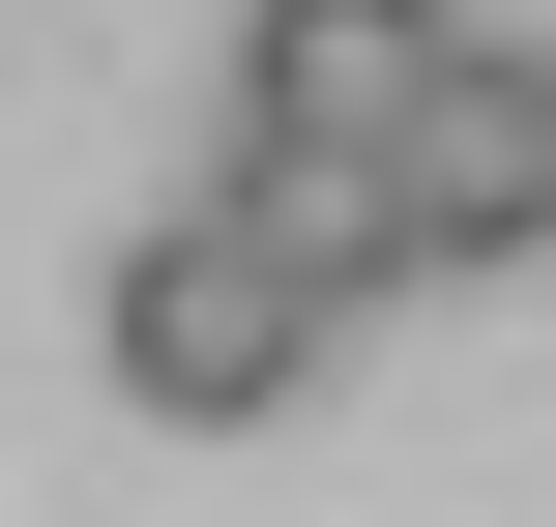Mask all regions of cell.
I'll list each match as a JSON object with an SVG mask.
<instances>
[{
	"instance_id": "cell-1",
	"label": "cell",
	"mask_w": 556,
	"mask_h": 527,
	"mask_svg": "<svg viewBox=\"0 0 556 527\" xmlns=\"http://www.w3.org/2000/svg\"><path fill=\"white\" fill-rule=\"evenodd\" d=\"M381 264H352V176H205V205H147L117 235V381L176 411V440H264L293 381H323V323H352Z\"/></svg>"
},
{
	"instance_id": "cell-2",
	"label": "cell",
	"mask_w": 556,
	"mask_h": 527,
	"mask_svg": "<svg viewBox=\"0 0 556 527\" xmlns=\"http://www.w3.org/2000/svg\"><path fill=\"white\" fill-rule=\"evenodd\" d=\"M440 59H469V0H264L235 29V147L264 176H381L440 117Z\"/></svg>"
},
{
	"instance_id": "cell-3",
	"label": "cell",
	"mask_w": 556,
	"mask_h": 527,
	"mask_svg": "<svg viewBox=\"0 0 556 527\" xmlns=\"http://www.w3.org/2000/svg\"><path fill=\"white\" fill-rule=\"evenodd\" d=\"M440 264H528V88H498V29H469L440 117L381 147V293H440Z\"/></svg>"
},
{
	"instance_id": "cell-4",
	"label": "cell",
	"mask_w": 556,
	"mask_h": 527,
	"mask_svg": "<svg viewBox=\"0 0 556 527\" xmlns=\"http://www.w3.org/2000/svg\"><path fill=\"white\" fill-rule=\"evenodd\" d=\"M498 88H528V264H556V29H498Z\"/></svg>"
}]
</instances>
